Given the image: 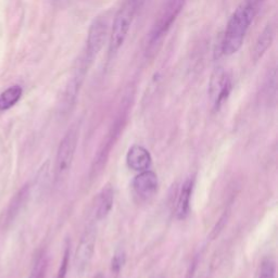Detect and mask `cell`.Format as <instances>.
Returning <instances> with one entry per match:
<instances>
[{"label": "cell", "instance_id": "cell-1", "mask_svg": "<svg viewBox=\"0 0 278 278\" xmlns=\"http://www.w3.org/2000/svg\"><path fill=\"white\" fill-rule=\"evenodd\" d=\"M256 10L247 2H242L228 21L222 41V52L225 55L236 53L244 44L247 32L255 17Z\"/></svg>", "mask_w": 278, "mask_h": 278}, {"label": "cell", "instance_id": "cell-2", "mask_svg": "<svg viewBox=\"0 0 278 278\" xmlns=\"http://www.w3.org/2000/svg\"><path fill=\"white\" fill-rule=\"evenodd\" d=\"M138 8V0H126L121 7L113 20L110 34L109 49L111 53H116L123 46L131 26L134 22Z\"/></svg>", "mask_w": 278, "mask_h": 278}, {"label": "cell", "instance_id": "cell-3", "mask_svg": "<svg viewBox=\"0 0 278 278\" xmlns=\"http://www.w3.org/2000/svg\"><path fill=\"white\" fill-rule=\"evenodd\" d=\"M78 141V127L73 125L64 135L55 156V182L62 184L67 180L72 168Z\"/></svg>", "mask_w": 278, "mask_h": 278}, {"label": "cell", "instance_id": "cell-4", "mask_svg": "<svg viewBox=\"0 0 278 278\" xmlns=\"http://www.w3.org/2000/svg\"><path fill=\"white\" fill-rule=\"evenodd\" d=\"M185 0H165L156 18L149 38V45L151 47L163 38L168 31L175 22L178 14L181 13Z\"/></svg>", "mask_w": 278, "mask_h": 278}, {"label": "cell", "instance_id": "cell-5", "mask_svg": "<svg viewBox=\"0 0 278 278\" xmlns=\"http://www.w3.org/2000/svg\"><path fill=\"white\" fill-rule=\"evenodd\" d=\"M97 239V227L94 223H89L82 234L80 242L74 254V267L77 274H84L88 269L92 256L95 253Z\"/></svg>", "mask_w": 278, "mask_h": 278}, {"label": "cell", "instance_id": "cell-6", "mask_svg": "<svg viewBox=\"0 0 278 278\" xmlns=\"http://www.w3.org/2000/svg\"><path fill=\"white\" fill-rule=\"evenodd\" d=\"M232 78L222 68H218L212 74L209 84V96L214 110H218L227 100L232 91Z\"/></svg>", "mask_w": 278, "mask_h": 278}, {"label": "cell", "instance_id": "cell-7", "mask_svg": "<svg viewBox=\"0 0 278 278\" xmlns=\"http://www.w3.org/2000/svg\"><path fill=\"white\" fill-rule=\"evenodd\" d=\"M124 121H125V116H121L117 121L114 125L111 127L110 132L106 135L105 139L103 140V142L101 144L100 148H99V150L95 156L94 162H92V166H91V171H90V176L94 177L97 176L99 173L101 172L103 166L105 165V162L108 160L110 152L112 150V147L116 144L118 138L120 137L121 132L123 130L124 126Z\"/></svg>", "mask_w": 278, "mask_h": 278}, {"label": "cell", "instance_id": "cell-8", "mask_svg": "<svg viewBox=\"0 0 278 278\" xmlns=\"http://www.w3.org/2000/svg\"><path fill=\"white\" fill-rule=\"evenodd\" d=\"M106 35H108V26H106L105 21L101 19L95 20L88 32L85 61L90 62L95 59V57H97L104 45Z\"/></svg>", "mask_w": 278, "mask_h": 278}, {"label": "cell", "instance_id": "cell-9", "mask_svg": "<svg viewBox=\"0 0 278 278\" xmlns=\"http://www.w3.org/2000/svg\"><path fill=\"white\" fill-rule=\"evenodd\" d=\"M159 187L158 176L151 171L140 172L133 181V189L141 201H149L155 196Z\"/></svg>", "mask_w": 278, "mask_h": 278}, {"label": "cell", "instance_id": "cell-10", "mask_svg": "<svg viewBox=\"0 0 278 278\" xmlns=\"http://www.w3.org/2000/svg\"><path fill=\"white\" fill-rule=\"evenodd\" d=\"M126 163L128 168L136 172H144L151 165V155L145 147L134 145L126 154Z\"/></svg>", "mask_w": 278, "mask_h": 278}, {"label": "cell", "instance_id": "cell-11", "mask_svg": "<svg viewBox=\"0 0 278 278\" xmlns=\"http://www.w3.org/2000/svg\"><path fill=\"white\" fill-rule=\"evenodd\" d=\"M195 180L192 177L187 178L182 185L180 195L177 198L176 203V217L178 219H185L190 212V199L194 191Z\"/></svg>", "mask_w": 278, "mask_h": 278}, {"label": "cell", "instance_id": "cell-12", "mask_svg": "<svg viewBox=\"0 0 278 278\" xmlns=\"http://www.w3.org/2000/svg\"><path fill=\"white\" fill-rule=\"evenodd\" d=\"M275 36V31L272 24H268L263 32L260 34V36L255 42L254 50H253V59L258 61L261 59L264 53L267 51V49L272 45Z\"/></svg>", "mask_w": 278, "mask_h": 278}, {"label": "cell", "instance_id": "cell-13", "mask_svg": "<svg viewBox=\"0 0 278 278\" xmlns=\"http://www.w3.org/2000/svg\"><path fill=\"white\" fill-rule=\"evenodd\" d=\"M114 201V192L110 186L103 188L99 195L97 201V209H96V217L97 219H103L109 215L110 211L112 210Z\"/></svg>", "mask_w": 278, "mask_h": 278}, {"label": "cell", "instance_id": "cell-14", "mask_svg": "<svg viewBox=\"0 0 278 278\" xmlns=\"http://www.w3.org/2000/svg\"><path fill=\"white\" fill-rule=\"evenodd\" d=\"M22 97V88L19 85H14L0 94V111L9 110Z\"/></svg>", "mask_w": 278, "mask_h": 278}, {"label": "cell", "instance_id": "cell-15", "mask_svg": "<svg viewBox=\"0 0 278 278\" xmlns=\"http://www.w3.org/2000/svg\"><path fill=\"white\" fill-rule=\"evenodd\" d=\"M48 267V259L45 253H41L35 262L32 273L28 278H45Z\"/></svg>", "mask_w": 278, "mask_h": 278}, {"label": "cell", "instance_id": "cell-16", "mask_svg": "<svg viewBox=\"0 0 278 278\" xmlns=\"http://www.w3.org/2000/svg\"><path fill=\"white\" fill-rule=\"evenodd\" d=\"M276 265L275 262L270 259L264 260L260 266L258 278H275Z\"/></svg>", "mask_w": 278, "mask_h": 278}, {"label": "cell", "instance_id": "cell-17", "mask_svg": "<svg viewBox=\"0 0 278 278\" xmlns=\"http://www.w3.org/2000/svg\"><path fill=\"white\" fill-rule=\"evenodd\" d=\"M126 261V254L124 250H118L114 253L111 261V270L114 274H119L120 270L123 268Z\"/></svg>", "mask_w": 278, "mask_h": 278}, {"label": "cell", "instance_id": "cell-18", "mask_svg": "<svg viewBox=\"0 0 278 278\" xmlns=\"http://www.w3.org/2000/svg\"><path fill=\"white\" fill-rule=\"evenodd\" d=\"M69 256H70V247L68 246L66 248V251H64L63 254V259L60 264V268L58 275H57V278H66L67 272H68V264H69Z\"/></svg>", "mask_w": 278, "mask_h": 278}, {"label": "cell", "instance_id": "cell-19", "mask_svg": "<svg viewBox=\"0 0 278 278\" xmlns=\"http://www.w3.org/2000/svg\"><path fill=\"white\" fill-rule=\"evenodd\" d=\"M245 2H247L249 5H251L256 10H259V7L262 5V3L264 2V0H245Z\"/></svg>", "mask_w": 278, "mask_h": 278}, {"label": "cell", "instance_id": "cell-20", "mask_svg": "<svg viewBox=\"0 0 278 278\" xmlns=\"http://www.w3.org/2000/svg\"><path fill=\"white\" fill-rule=\"evenodd\" d=\"M95 278H104V277L101 273H99V274H97V276H95Z\"/></svg>", "mask_w": 278, "mask_h": 278}, {"label": "cell", "instance_id": "cell-21", "mask_svg": "<svg viewBox=\"0 0 278 278\" xmlns=\"http://www.w3.org/2000/svg\"><path fill=\"white\" fill-rule=\"evenodd\" d=\"M154 278H164L163 276H158V277H154Z\"/></svg>", "mask_w": 278, "mask_h": 278}]
</instances>
